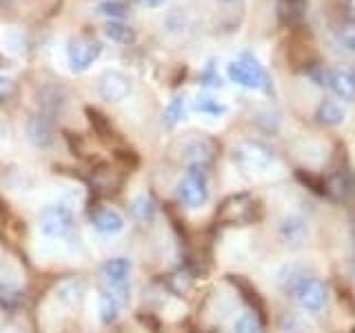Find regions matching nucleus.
Segmentation results:
<instances>
[{"mask_svg": "<svg viewBox=\"0 0 355 333\" xmlns=\"http://www.w3.org/2000/svg\"><path fill=\"white\" fill-rule=\"evenodd\" d=\"M327 89H331L338 98L351 100L355 98V71L347 69V67H338V69L327 71Z\"/></svg>", "mask_w": 355, "mask_h": 333, "instance_id": "nucleus-13", "label": "nucleus"}, {"mask_svg": "<svg viewBox=\"0 0 355 333\" xmlns=\"http://www.w3.org/2000/svg\"><path fill=\"white\" fill-rule=\"evenodd\" d=\"M347 118V109H344L338 100H322L315 109V120L322 127H338Z\"/></svg>", "mask_w": 355, "mask_h": 333, "instance_id": "nucleus-16", "label": "nucleus"}, {"mask_svg": "<svg viewBox=\"0 0 355 333\" xmlns=\"http://www.w3.org/2000/svg\"><path fill=\"white\" fill-rule=\"evenodd\" d=\"M309 222L306 218H302L300 214H291V216H284L280 222H277V236L284 244L288 247H300L309 240Z\"/></svg>", "mask_w": 355, "mask_h": 333, "instance_id": "nucleus-12", "label": "nucleus"}, {"mask_svg": "<svg viewBox=\"0 0 355 333\" xmlns=\"http://www.w3.org/2000/svg\"><path fill=\"white\" fill-rule=\"evenodd\" d=\"M327 194L344 205H355V178L344 171H336L327 178Z\"/></svg>", "mask_w": 355, "mask_h": 333, "instance_id": "nucleus-14", "label": "nucleus"}, {"mask_svg": "<svg viewBox=\"0 0 355 333\" xmlns=\"http://www.w3.org/2000/svg\"><path fill=\"white\" fill-rule=\"evenodd\" d=\"M260 318H255L253 314H244L238 322H236V333H260L262 325Z\"/></svg>", "mask_w": 355, "mask_h": 333, "instance_id": "nucleus-29", "label": "nucleus"}, {"mask_svg": "<svg viewBox=\"0 0 355 333\" xmlns=\"http://www.w3.org/2000/svg\"><path fill=\"white\" fill-rule=\"evenodd\" d=\"M180 16H182L180 11H171V14L166 16V27H169L171 31H180L184 25V18H180Z\"/></svg>", "mask_w": 355, "mask_h": 333, "instance_id": "nucleus-30", "label": "nucleus"}, {"mask_svg": "<svg viewBox=\"0 0 355 333\" xmlns=\"http://www.w3.org/2000/svg\"><path fill=\"white\" fill-rule=\"evenodd\" d=\"M282 287H286L293 293L295 302L311 311V314H320L329 305V287L315 278L313 273H309L300 266H288L286 271H282Z\"/></svg>", "mask_w": 355, "mask_h": 333, "instance_id": "nucleus-1", "label": "nucleus"}, {"mask_svg": "<svg viewBox=\"0 0 355 333\" xmlns=\"http://www.w3.org/2000/svg\"><path fill=\"white\" fill-rule=\"evenodd\" d=\"M89 187L96 196H116L120 191L122 182H125V173L120 171L118 164H111V162H100L96 164L92 173L87 178Z\"/></svg>", "mask_w": 355, "mask_h": 333, "instance_id": "nucleus-5", "label": "nucleus"}, {"mask_svg": "<svg viewBox=\"0 0 355 333\" xmlns=\"http://www.w3.org/2000/svg\"><path fill=\"white\" fill-rule=\"evenodd\" d=\"M14 89H16V85L9 80V78H5V76H0V100H5V98H9L11 94H14Z\"/></svg>", "mask_w": 355, "mask_h": 333, "instance_id": "nucleus-31", "label": "nucleus"}, {"mask_svg": "<svg viewBox=\"0 0 355 333\" xmlns=\"http://www.w3.org/2000/svg\"><path fill=\"white\" fill-rule=\"evenodd\" d=\"M131 271V262L125 258H114V260H107L103 264V273L109 282H122L127 280V275Z\"/></svg>", "mask_w": 355, "mask_h": 333, "instance_id": "nucleus-20", "label": "nucleus"}, {"mask_svg": "<svg viewBox=\"0 0 355 333\" xmlns=\"http://www.w3.org/2000/svg\"><path fill=\"white\" fill-rule=\"evenodd\" d=\"M222 3H236V0H222Z\"/></svg>", "mask_w": 355, "mask_h": 333, "instance_id": "nucleus-33", "label": "nucleus"}, {"mask_svg": "<svg viewBox=\"0 0 355 333\" xmlns=\"http://www.w3.org/2000/svg\"><path fill=\"white\" fill-rule=\"evenodd\" d=\"M353 275H355V266H353Z\"/></svg>", "mask_w": 355, "mask_h": 333, "instance_id": "nucleus-34", "label": "nucleus"}, {"mask_svg": "<svg viewBox=\"0 0 355 333\" xmlns=\"http://www.w3.org/2000/svg\"><path fill=\"white\" fill-rule=\"evenodd\" d=\"M118 311H120V305H118V300L114 296L107 293V291L100 296L98 314H100V320H103V325H111V322L118 318Z\"/></svg>", "mask_w": 355, "mask_h": 333, "instance_id": "nucleus-23", "label": "nucleus"}, {"mask_svg": "<svg viewBox=\"0 0 355 333\" xmlns=\"http://www.w3.org/2000/svg\"><path fill=\"white\" fill-rule=\"evenodd\" d=\"M229 78L240 87L247 89H264V92H271V78L266 74L264 67L258 62L255 56H251L249 51H244L236 62H229L227 67Z\"/></svg>", "mask_w": 355, "mask_h": 333, "instance_id": "nucleus-3", "label": "nucleus"}, {"mask_svg": "<svg viewBox=\"0 0 355 333\" xmlns=\"http://www.w3.org/2000/svg\"><path fill=\"white\" fill-rule=\"evenodd\" d=\"M100 53H103V44L98 40H87V38H78L73 36L67 42V58H69V67L73 74H83L92 67Z\"/></svg>", "mask_w": 355, "mask_h": 333, "instance_id": "nucleus-6", "label": "nucleus"}, {"mask_svg": "<svg viewBox=\"0 0 355 333\" xmlns=\"http://www.w3.org/2000/svg\"><path fill=\"white\" fill-rule=\"evenodd\" d=\"M40 231L49 238H58V236H67V233L73 231V214L67 207H47L38 218Z\"/></svg>", "mask_w": 355, "mask_h": 333, "instance_id": "nucleus-8", "label": "nucleus"}, {"mask_svg": "<svg viewBox=\"0 0 355 333\" xmlns=\"http://www.w3.org/2000/svg\"><path fill=\"white\" fill-rule=\"evenodd\" d=\"M98 11H100V14L109 16V18H116V20L125 18L129 14L125 0H105V3L98 7Z\"/></svg>", "mask_w": 355, "mask_h": 333, "instance_id": "nucleus-27", "label": "nucleus"}, {"mask_svg": "<svg viewBox=\"0 0 355 333\" xmlns=\"http://www.w3.org/2000/svg\"><path fill=\"white\" fill-rule=\"evenodd\" d=\"M166 289L175 296H184L191 289V273H189V269H178L171 275H166Z\"/></svg>", "mask_w": 355, "mask_h": 333, "instance_id": "nucleus-22", "label": "nucleus"}, {"mask_svg": "<svg viewBox=\"0 0 355 333\" xmlns=\"http://www.w3.org/2000/svg\"><path fill=\"white\" fill-rule=\"evenodd\" d=\"M131 216L136 222H140V225H149V222L155 218V203H153V198L147 196V194H142L138 196L136 200H133V205H131Z\"/></svg>", "mask_w": 355, "mask_h": 333, "instance_id": "nucleus-19", "label": "nucleus"}, {"mask_svg": "<svg viewBox=\"0 0 355 333\" xmlns=\"http://www.w3.org/2000/svg\"><path fill=\"white\" fill-rule=\"evenodd\" d=\"M136 3L144 9H158L166 3V0H136Z\"/></svg>", "mask_w": 355, "mask_h": 333, "instance_id": "nucleus-32", "label": "nucleus"}, {"mask_svg": "<svg viewBox=\"0 0 355 333\" xmlns=\"http://www.w3.org/2000/svg\"><path fill=\"white\" fill-rule=\"evenodd\" d=\"M131 80L120 71H105L98 80V94L107 103H122L131 96Z\"/></svg>", "mask_w": 355, "mask_h": 333, "instance_id": "nucleus-9", "label": "nucleus"}, {"mask_svg": "<svg viewBox=\"0 0 355 333\" xmlns=\"http://www.w3.org/2000/svg\"><path fill=\"white\" fill-rule=\"evenodd\" d=\"M338 40L344 49L355 51V22L353 20L342 22V25L338 27Z\"/></svg>", "mask_w": 355, "mask_h": 333, "instance_id": "nucleus-28", "label": "nucleus"}, {"mask_svg": "<svg viewBox=\"0 0 355 333\" xmlns=\"http://www.w3.org/2000/svg\"><path fill=\"white\" fill-rule=\"evenodd\" d=\"M233 155H236V162L249 171H264V169H269L275 160L273 151L266 147V144L255 142V140L240 142Z\"/></svg>", "mask_w": 355, "mask_h": 333, "instance_id": "nucleus-7", "label": "nucleus"}, {"mask_svg": "<svg viewBox=\"0 0 355 333\" xmlns=\"http://www.w3.org/2000/svg\"><path fill=\"white\" fill-rule=\"evenodd\" d=\"M38 107H40V114L55 120L62 114V109L67 107L64 89L62 87H42L38 92Z\"/></svg>", "mask_w": 355, "mask_h": 333, "instance_id": "nucleus-15", "label": "nucleus"}, {"mask_svg": "<svg viewBox=\"0 0 355 333\" xmlns=\"http://www.w3.org/2000/svg\"><path fill=\"white\" fill-rule=\"evenodd\" d=\"M27 138L33 147L38 149H51L55 142V125L49 116L44 114H33L27 120Z\"/></svg>", "mask_w": 355, "mask_h": 333, "instance_id": "nucleus-11", "label": "nucleus"}, {"mask_svg": "<svg viewBox=\"0 0 355 333\" xmlns=\"http://www.w3.org/2000/svg\"><path fill=\"white\" fill-rule=\"evenodd\" d=\"M182 116H184V98L178 96V98L171 100L169 107L164 109V127L166 129H173L178 122L182 120Z\"/></svg>", "mask_w": 355, "mask_h": 333, "instance_id": "nucleus-26", "label": "nucleus"}, {"mask_svg": "<svg viewBox=\"0 0 355 333\" xmlns=\"http://www.w3.org/2000/svg\"><path fill=\"white\" fill-rule=\"evenodd\" d=\"M178 200L187 209H200L209 200V187H207V173L200 166H189L187 176L178 185Z\"/></svg>", "mask_w": 355, "mask_h": 333, "instance_id": "nucleus-4", "label": "nucleus"}, {"mask_svg": "<svg viewBox=\"0 0 355 333\" xmlns=\"http://www.w3.org/2000/svg\"><path fill=\"white\" fill-rule=\"evenodd\" d=\"M193 109L200 111V114H209V116L227 114V105H222L220 100H216L214 96H200L193 103Z\"/></svg>", "mask_w": 355, "mask_h": 333, "instance_id": "nucleus-24", "label": "nucleus"}, {"mask_svg": "<svg viewBox=\"0 0 355 333\" xmlns=\"http://www.w3.org/2000/svg\"><path fill=\"white\" fill-rule=\"evenodd\" d=\"M260 216H262V207L251 194H233L227 200H222L216 220L218 225L225 227H242L258 222Z\"/></svg>", "mask_w": 355, "mask_h": 333, "instance_id": "nucleus-2", "label": "nucleus"}, {"mask_svg": "<svg viewBox=\"0 0 355 333\" xmlns=\"http://www.w3.org/2000/svg\"><path fill=\"white\" fill-rule=\"evenodd\" d=\"M231 282H236V287L240 289V293L249 300V305L258 311V316H260V320H264V307H262V298L253 291V287L247 282V280H240V278H229Z\"/></svg>", "mask_w": 355, "mask_h": 333, "instance_id": "nucleus-25", "label": "nucleus"}, {"mask_svg": "<svg viewBox=\"0 0 355 333\" xmlns=\"http://www.w3.org/2000/svg\"><path fill=\"white\" fill-rule=\"evenodd\" d=\"M216 158V144L211 142L209 138H193L182 144L180 149V160L187 166H200L205 169Z\"/></svg>", "mask_w": 355, "mask_h": 333, "instance_id": "nucleus-10", "label": "nucleus"}, {"mask_svg": "<svg viewBox=\"0 0 355 333\" xmlns=\"http://www.w3.org/2000/svg\"><path fill=\"white\" fill-rule=\"evenodd\" d=\"M105 36L111 42L122 44V47H129V44H133L138 38L133 27H129L125 20H107L105 22Z\"/></svg>", "mask_w": 355, "mask_h": 333, "instance_id": "nucleus-17", "label": "nucleus"}, {"mask_svg": "<svg viewBox=\"0 0 355 333\" xmlns=\"http://www.w3.org/2000/svg\"><path fill=\"white\" fill-rule=\"evenodd\" d=\"M92 222H94V227L103 233H118L125 227V220H122V216L116 214L114 209H96L92 214Z\"/></svg>", "mask_w": 355, "mask_h": 333, "instance_id": "nucleus-18", "label": "nucleus"}, {"mask_svg": "<svg viewBox=\"0 0 355 333\" xmlns=\"http://www.w3.org/2000/svg\"><path fill=\"white\" fill-rule=\"evenodd\" d=\"M85 114H87L89 120H92L94 129L98 131V136L103 138V140H111V138L116 136V131H114V127H111V122L107 120L105 114H100V111H96L94 107H87Z\"/></svg>", "mask_w": 355, "mask_h": 333, "instance_id": "nucleus-21", "label": "nucleus"}]
</instances>
